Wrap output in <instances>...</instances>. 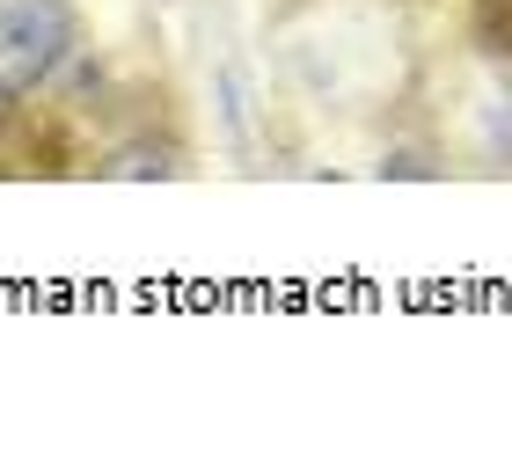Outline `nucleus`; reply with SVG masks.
I'll list each match as a JSON object with an SVG mask.
<instances>
[{"label": "nucleus", "mask_w": 512, "mask_h": 475, "mask_svg": "<svg viewBox=\"0 0 512 475\" xmlns=\"http://www.w3.org/2000/svg\"><path fill=\"white\" fill-rule=\"evenodd\" d=\"M74 52V8L66 0H0V103L30 95Z\"/></svg>", "instance_id": "nucleus-1"}, {"label": "nucleus", "mask_w": 512, "mask_h": 475, "mask_svg": "<svg viewBox=\"0 0 512 475\" xmlns=\"http://www.w3.org/2000/svg\"><path fill=\"white\" fill-rule=\"evenodd\" d=\"M110 176H176V161H169V147H125L110 161Z\"/></svg>", "instance_id": "nucleus-2"}]
</instances>
